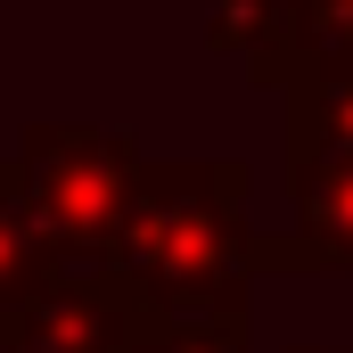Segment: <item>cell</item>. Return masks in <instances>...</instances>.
I'll list each match as a JSON object with an SVG mask.
<instances>
[{
  "instance_id": "1",
  "label": "cell",
  "mask_w": 353,
  "mask_h": 353,
  "mask_svg": "<svg viewBox=\"0 0 353 353\" xmlns=\"http://www.w3.org/2000/svg\"><path fill=\"white\" fill-rule=\"evenodd\" d=\"M247 189L255 173L239 157H148L99 271H115L157 321H247V288L263 279Z\"/></svg>"
},
{
  "instance_id": "2",
  "label": "cell",
  "mask_w": 353,
  "mask_h": 353,
  "mask_svg": "<svg viewBox=\"0 0 353 353\" xmlns=\"http://www.w3.org/2000/svg\"><path fill=\"white\" fill-rule=\"evenodd\" d=\"M140 165H148L140 140L115 123H25L17 132V181L74 271H99Z\"/></svg>"
},
{
  "instance_id": "3",
  "label": "cell",
  "mask_w": 353,
  "mask_h": 353,
  "mask_svg": "<svg viewBox=\"0 0 353 353\" xmlns=\"http://www.w3.org/2000/svg\"><path fill=\"white\" fill-rule=\"evenodd\" d=\"M148 304L115 279V271H66L41 296H25L17 312H0V345L25 353H132L148 337Z\"/></svg>"
},
{
  "instance_id": "4",
  "label": "cell",
  "mask_w": 353,
  "mask_h": 353,
  "mask_svg": "<svg viewBox=\"0 0 353 353\" xmlns=\"http://www.w3.org/2000/svg\"><path fill=\"white\" fill-rule=\"evenodd\" d=\"M288 230L255 239V271H353V157H288Z\"/></svg>"
},
{
  "instance_id": "5",
  "label": "cell",
  "mask_w": 353,
  "mask_h": 353,
  "mask_svg": "<svg viewBox=\"0 0 353 353\" xmlns=\"http://www.w3.org/2000/svg\"><path fill=\"white\" fill-rule=\"evenodd\" d=\"M66 247L50 239V222L33 214L17 165H0V312H17L25 296H41L50 279H66Z\"/></svg>"
},
{
  "instance_id": "6",
  "label": "cell",
  "mask_w": 353,
  "mask_h": 353,
  "mask_svg": "<svg viewBox=\"0 0 353 353\" xmlns=\"http://www.w3.org/2000/svg\"><path fill=\"white\" fill-rule=\"evenodd\" d=\"M279 140L288 157H353V90H288Z\"/></svg>"
},
{
  "instance_id": "7",
  "label": "cell",
  "mask_w": 353,
  "mask_h": 353,
  "mask_svg": "<svg viewBox=\"0 0 353 353\" xmlns=\"http://www.w3.org/2000/svg\"><path fill=\"white\" fill-rule=\"evenodd\" d=\"M132 353H247V321H148Z\"/></svg>"
},
{
  "instance_id": "8",
  "label": "cell",
  "mask_w": 353,
  "mask_h": 353,
  "mask_svg": "<svg viewBox=\"0 0 353 353\" xmlns=\"http://www.w3.org/2000/svg\"><path fill=\"white\" fill-rule=\"evenodd\" d=\"M288 353H329V345H288ZM345 353H353V345H345Z\"/></svg>"
},
{
  "instance_id": "9",
  "label": "cell",
  "mask_w": 353,
  "mask_h": 353,
  "mask_svg": "<svg viewBox=\"0 0 353 353\" xmlns=\"http://www.w3.org/2000/svg\"><path fill=\"white\" fill-rule=\"evenodd\" d=\"M0 353H25V345H0Z\"/></svg>"
}]
</instances>
